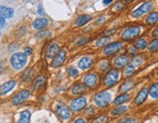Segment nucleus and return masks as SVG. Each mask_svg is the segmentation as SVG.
Segmentation results:
<instances>
[{
    "label": "nucleus",
    "mask_w": 158,
    "mask_h": 123,
    "mask_svg": "<svg viewBox=\"0 0 158 123\" xmlns=\"http://www.w3.org/2000/svg\"><path fill=\"white\" fill-rule=\"evenodd\" d=\"M141 32H142V29H141L140 25H133L124 29L120 36L124 41H131L133 39L137 38L141 34Z\"/></svg>",
    "instance_id": "nucleus-1"
},
{
    "label": "nucleus",
    "mask_w": 158,
    "mask_h": 123,
    "mask_svg": "<svg viewBox=\"0 0 158 123\" xmlns=\"http://www.w3.org/2000/svg\"><path fill=\"white\" fill-rule=\"evenodd\" d=\"M26 54L25 53H15L11 57V65L13 66V68L16 70H20L22 69L26 64Z\"/></svg>",
    "instance_id": "nucleus-2"
},
{
    "label": "nucleus",
    "mask_w": 158,
    "mask_h": 123,
    "mask_svg": "<svg viewBox=\"0 0 158 123\" xmlns=\"http://www.w3.org/2000/svg\"><path fill=\"white\" fill-rule=\"evenodd\" d=\"M112 101V95L108 91H102L99 92L95 95L94 97V102L96 104V106L100 108H103L108 106Z\"/></svg>",
    "instance_id": "nucleus-3"
},
{
    "label": "nucleus",
    "mask_w": 158,
    "mask_h": 123,
    "mask_svg": "<svg viewBox=\"0 0 158 123\" xmlns=\"http://www.w3.org/2000/svg\"><path fill=\"white\" fill-rule=\"evenodd\" d=\"M119 80V71L117 69H112L110 70L104 77V85L111 87L114 86L116 83Z\"/></svg>",
    "instance_id": "nucleus-4"
},
{
    "label": "nucleus",
    "mask_w": 158,
    "mask_h": 123,
    "mask_svg": "<svg viewBox=\"0 0 158 123\" xmlns=\"http://www.w3.org/2000/svg\"><path fill=\"white\" fill-rule=\"evenodd\" d=\"M152 7H153V4L150 1H146L145 3H143L141 6H139L136 10H134L131 13V16H134V18H139V16H142L143 15L149 13L151 11Z\"/></svg>",
    "instance_id": "nucleus-5"
},
{
    "label": "nucleus",
    "mask_w": 158,
    "mask_h": 123,
    "mask_svg": "<svg viewBox=\"0 0 158 123\" xmlns=\"http://www.w3.org/2000/svg\"><path fill=\"white\" fill-rule=\"evenodd\" d=\"M123 47V43L120 41H116L114 43H111L107 46L104 49V53L106 55H112L116 53L117 52H119Z\"/></svg>",
    "instance_id": "nucleus-6"
},
{
    "label": "nucleus",
    "mask_w": 158,
    "mask_h": 123,
    "mask_svg": "<svg viewBox=\"0 0 158 123\" xmlns=\"http://www.w3.org/2000/svg\"><path fill=\"white\" fill-rule=\"evenodd\" d=\"M86 106V99L84 97H79L74 100H72L70 104V108L74 111H81Z\"/></svg>",
    "instance_id": "nucleus-7"
},
{
    "label": "nucleus",
    "mask_w": 158,
    "mask_h": 123,
    "mask_svg": "<svg viewBox=\"0 0 158 123\" xmlns=\"http://www.w3.org/2000/svg\"><path fill=\"white\" fill-rule=\"evenodd\" d=\"M29 96H30L29 91L25 89V90H22V91H20L18 94L15 95L12 99V103H13V105H16V106L22 104L24 102H25L28 98H29Z\"/></svg>",
    "instance_id": "nucleus-8"
},
{
    "label": "nucleus",
    "mask_w": 158,
    "mask_h": 123,
    "mask_svg": "<svg viewBox=\"0 0 158 123\" xmlns=\"http://www.w3.org/2000/svg\"><path fill=\"white\" fill-rule=\"evenodd\" d=\"M97 81H98V76L96 74L89 73V74L84 76L83 83H84V85L87 87H94L97 85Z\"/></svg>",
    "instance_id": "nucleus-9"
},
{
    "label": "nucleus",
    "mask_w": 158,
    "mask_h": 123,
    "mask_svg": "<svg viewBox=\"0 0 158 123\" xmlns=\"http://www.w3.org/2000/svg\"><path fill=\"white\" fill-rule=\"evenodd\" d=\"M56 113H57V114L61 117L62 119H64V120L69 119L70 116H71L70 109H68L63 104H60V105L57 106V107H56Z\"/></svg>",
    "instance_id": "nucleus-10"
},
{
    "label": "nucleus",
    "mask_w": 158,
    "mask_h": 123,
    "mask_svg": "<svg viewBox=\"0 0 158 123\" xmlns=\"http://www.w3.org/2000/svg\"><path fill=\"white\" fill-rule=\"evenodd\" d=\"M65 58H66L65 49H61V51H59V52L53 57V59L52 61V66L54 67V68H56V67H59L60 65L63 64Z\"/></svg>",
    "instance_id": "nucleus-11"
},
{
    "label": "nucleus",
    "mask_w": 158,
    "mask_h": 123,
    "mask_svg": "<svg viewBox=\"0 0 158 123\" xmlns=\"http://www.w3.org/2000/svg\"><path fill=\"white\" fill-rule=\"evenodd\" d=\"M59 46L56 43H52L50 45H49L47 49H46V56L48 58H52L54 57L56 54L59 52Z\"/></svg>",
    "instance_id": "nucleus-12"
},
{
    "label": "nucleus",
    "mask_w": 158,
    "mask_h": 123,
    "mask_svg": "<svg viewBox=\"0 0 158 123\" xmlns=\"http://www.w3.org/2000/svg\"><path fill=\"white\" fill-rule=\"evenodd\" d=\"M148 94H149V89L146 88V87L142 88L139 91V93H138V95L136 96V98H135L134 103L136 104V105H138V106L139 105H142L145 101L146 97H148Z\"/></svg>",
    "instance_id": "nucleus-13"
},
{
    "label": "nucleus",
    "mask_w": 158,
    "mask_h": 123,
    "mask_svg": "<svg viewBox=\"0 0 158 123\" xmlns=\"http://www.w3.org/2000/svg\"><path fill=\"white\" fill-rule=\"evenodd\" d=\"M129 62H130V59L126 55H119L115 59V65L117 68H123V67H126Z\"/></svg>",
    "instance_id": "nucleus-14"
},
{
    "label": "nucleus",
    "mask_w": 158,
    "mask_h": 123,
    "mask_svg": "<svg viewBox=\"0 0 158 123\" xmlns=\"http://www.w3.org/2000/svg\"><path fill=\"white\" fill-rule=\"evenodd\" d=\"M92 64H93V59L88 56H84L79 61V67L83 70L90 68V67L92 66Z\"/></svg>",
    "instance_id": "nucleus-15"
},
{
    "label": "nucleus",
    "mask_w": 158,
    "mask_h": 123,
    "mask_svg": "<svg viewBox=\"0 0 158 123\" xmlns=\"http://www.w3.org/2000/svg\"><path fill=\"white\" fill-rule=\"evenodd\" d=\"M14 15V10L6 6H0V18L10 19Z\"/></svg>",
    "instance_id": "nucleus-16"
},
{
    "label": "nucleus",
    "mask_w": 158,
    "mask_h": 123,
    "mask_svg": "<svg viewBox=\"0 0 158 123\" xmlns=\"http://www.w3.org/2000/svg\"><path fill=\"white\" fill-rule=\"evenodd\" d=\"M16 85V81H9L7 82H5L3 85L0 87V93L1 94H6L9 91H11Z\"/></svg>",
    "instance_id": "nucleus-17"
},
{
    "label": "nucleus",
    "mask_w": 158,
    "mask_h": 123,
    "mask_svg": "<svg viewBox=\"0 0 158 123\" xmlns=\"http://www.w3.org/2000/svg\"><path fill=\"white\" fill-rule=\"evenodd\" d=\"M49 24V21L47 19H44V18H40V19H37L34 20L33 22V27L35 29H43L45 28Z\"/></svg>",
    "instance_id": "nucleus-18"
},
{
    "label": "nucleus",
    "mask_w": 158,
    "mask_h": 123,
    "mask_svg": "<svg viewBox=\"0 0 158 123\" xmlns=\"http://www.w3.org/2000/svg\"><path fill=\"white\" fill-rule=\"evenodd\" d=\"M84 89H86V85H84V83L83 85V83L77 82L71 87V92H72V94H74V95H80L84 91Z\"/></svg>",
    "instance_id": "nucleus-19"
},
{
    "label": "nucleus",
    "mask_w": 158,
    "mask_h": 123,
    "mask_svg": "<svg viewBox=\"0 0 158 123\" xmlns=\"http://www.w3.org/2000/svg\"><path fill=\"white\" fill-rule=\"evenodd\" d=\"M130 99V95H129L128 93H122L120 95H118V96L115 99L114 101V104L116 105V106H119V105H122L123 103L127 102L128 100Z\"/></svg>",
    "instance_id": "nucleus-20"
},
{
    "label": "nucleus",
    "mask_w": 158,
    "mask_h": 123,
    "mask_svg": "<svg viewBox=\"0 0 158 123\" xmlns=\"http://www.w3.org/2000/svg\"><path fill=\"white\" fill-rule=\"evenodd\" d=\"M91 19H92L91 16H88V15H82V16H79V18L76 20L75 24H76L77 26H83V25H84V24H86L89 20H91Z\"/></svg>",
    "instance_id": "nucleus-21"
},
{
    "label": "nucleus",
    "mask_w": 158,
    "mask_h": 123,
    "mask_svg": "<svg viewBox=\"0 0 158 123\" xmlns=\"http://www.w3.org/2000/svg\"><path fill=\"white\" fill-rule=\"evenodd\" d=\"M145 22H146V24H149V25L157 24L158 22V12L149 13L145 19Z\"/></svg>",
    "instance_id": "nucleus-22"
},
{
    "label": "nucleus",
    "mask_w": 158,
    "mask_h": 123,
    "mask_svg": "<svg viewBox=\"0 0 158 123\" xmlns=\"http://www.w3.org/2000/svg\"><path fill=\"white\" fill-rule=\"evenodd\" d=\"M30 111L29 110H24L20 114V119L19 123H29L30 121Z\"/></svg>",
    "instance_id": "nucleus-23"
},
{
    "label": "nucleus",
    "mask_w": 158,
    "mask_h": 123,
    "mask_svg": "<svg viewBox=\"0 0 158 123\" xmlns=\"http://www.w3.org/2000/svg\"><path fill=\"white\" fill-rule=\"evenodd\" d=\"M149 94L151 98L157 99L158 98V82H154L149 89Z\"/></svg>",
    "instance_id": "nucleus-24"
},
{
    "label": "nucleus",
    "mask_w": 158,
    "mask_h": 123,
    "mask_svg": "<svg viewBox=\"0 0 158 123\" xmlns=\"http://www.w3.org/2000/svg\"><path fill=\"white\" fill-rule=\"evenodd\" d=\"M128 110V107L127 106H122V105H119V107H117L116 109H114L112 111H111V114L112 115H120L122 114L123 113H125V111Z\"/></svg>",
    "instance_id": "nucleus-25"
},
{
    "label": "nucleus",
    "mask_w": 158,
    "mask_h": 123,
    "mask_svg": "<svg viewBox=\"0 0 158 123\" xmlns=\"http://www.w3.org/2000/svg\"><path fill=\"white\" fill-rule=\"evenodd\" d=\"M134 86V81H131V80H128L126 81L125 82H123V85L120 86V91L123 92V93H125L127 92L128 90H130V89Z\"/></svg>",
    "instance_id": "nucleus-26"
},
{
    "label": "nucleus",
    "mask_w": 158,
    "mask_h": 123,
    "mask_svg": "<svg viewBox=\"0 0 158 123\" xmlns=\"http://www.w3.org/2000/svg\"><path fill=\"white\" fill-rule=\"evenodd\" d=\"M135 47L139 49H144L148 47V42L145 38H140L138 40L135 42Z\"/></svg>",
    "instance_id": "nucleus-27"
},
{
    "label": "nucleus",
    "mask_w": 158,
    "mask_h": 123,
    "mask_svg": "<svg viewBox=\"0 0 158 123\" xmlns=\"http://www.w3.org/2000/svg\"><path fill=\"white\" fill-rule=\"evenodd\" d=\"M45 81L46 80H45V77L43 76L36 78V80L34 81V89H39L40 87H42L45 83Z\"/></svg>",
    "instance_id": "nucleus-28"
},
{
    "label": "nucleus",
    "mask_w": 158,
    "mask_h": 123,
    "mask_svg": "<svg viewBox=\"0 0 158 123\" xmlns=\"http://www.w3.org/2000/svg\"><path fill=\"white\" fill-rule=\"evenodd\" d=\"M109 42H110V37H108V36L100 38L99 40L96 42V46L97 47H105L106 45L109 44Z\"/></svg>",
    "instance_id": "nucleus-29"
},
{
    "label": "nucleus",
    "mask_w": 158,
    "mask_h": 123,
    "mask_svg": "<svg viewBox=\"0 0 158 123\" xmlns=\"http://www.w3.org/2000/svg\"><path fill=\"white\" fill-rule=\"evenodd\" d=\"M150 52H155V51H158V39H154V40H152L149 45L148 46Z\"/></svg>",
    "instance_id": "nucleus-30"
},
{
    "label": "nucleus",
    "mask_w": 158,
    "mask_h": 123,
    "mask_svg": "<svg viewBox=\"0 0 158 123\" xmlns=\"http://www.w3.org/2000/svg\"><path fill=\"white\" fill-rule=\"evenodd\" d=\"M135 73V67L131 64V65H127L125 67V70H124V75H125L126 77H130L132 76L133 74Z\"/></svg>",
    "instance_id": "nucleus-31"
},
{
    "label": "nucleus",
    "mask_w": 158,
    "mask_h": 123,
    "mask_svg": "<svg viewBox=\"0 0 158 123\" xmlns=\"http://www.w3.org/2000/svg\"><path fill=\"white\" fill-rule=\"evenodd\" d=\"M99 69L101 72H105V71H108V69H110V63L109 61L104 60L101 62V64L99 65Z\"/></svg>",
    "instance_id": "nucleus-32"
},
{
    "label": "nucleus",
    "mask_w": 158,
    "mask_h": 123,
    "mask_svg": "<svg viewBox=\"0 0 158 123\" xmlns=\"http://www.w3.org/2000/svg\"><path fill=\"white\" fill-rule=\"evenodd\" d=\"M107 121H108V118H107V116L104 115V114H102V115L98 116L97 118H95L92 123H106Z\"/></svg>",
    "instance_id": "nucleus-33"
},
{
    "label": "nucleus",
    "mask_w": 158,
    "mask_h": 123,
    "mask_svg": "<svg viewBox=\"0 0 158 123\" xmlns=\"http://www.w3.org/2000/svg\"><path fill=\"white\" fill-rule=\"evenodd\" d=\"M50 35H52V33H50V31L48 30H45V31H40L37 34V37L38 38H46V37H50Z\"/></svg>",
    "instance_id": "nucleus-34"
},
{
    "label": "nucleus",
    "mask_w": 158,
    "mask_h": 123,
    "mask_svg": "<svg viewBox=\"0 0 158 123\" xmlns=\"http://www.w3.org/2000/svg\"><path fill=\"white\" fill-rule=\"evenodd\" d=\"M118 123H136V120L133 117H125V118H122L120 121H118Z\"/></svg>",
    "instance_id": "nucleus-35"
},
{
    "label": "nucleus",
    "mask_w": 158,
    "mask_h": 123,
    "mask_svg": "<svg viewBox=\"0 0 158 123\" xmlns=\"http://www.w3.org/2000/svg\"><path fill=\"white\" fill-rule=\"evenodd\" d=\"M68 74L70 77H75L78 75V70L76 68H74V67H70L68 69Z\"/></svg>",
    "instance_id": "nucleus-36"
},
{
    "label": "nucleus",
    "mask_w": 158,
    "mask_h": 123,
    "mask_svg": "<svg viewBox=\"0 0 158 123\" xmlns=\"http://www.w3.org/2000/svg\"><path fill=\"white\" fill-rule=\"evenodd\" d=\"M142 61H143V59H142V58L139 57V56H137V57H135V58L133 59V61H132V65H133L134 67L139 66L141 63H142Z\"/></svg>",
    "instance_id": "nucleus-37"
},
{
    "label": "nucleus",
    "mask_w": 158,
    "mask_h": 123,
    "mask_svg": "<svg viewBox=\"0 0 158 123\" xmlns=\"http://www.w3.org/2000/svg\"><path fill=\"white\" fill-rule=\"evenodd\" d=\"M152 36H153L154 38H158V26L153 29V31H152Z\"/></svg>",
    "instance_id": "nucleus-38"
},
{
    "label": "nucleus",
    "mask_w": 158,
    "mask_h": 123,
    "mask_svg": "<svg viewBox=\"0 0 158 123\" xmlns=\"http://www.w3.org/2000/svg\"><path fill=\"white\" fill-rule=\"evenodd\" d=\"M5 25V19L3 18H0V28H2Z\"/></svg>",
    "instance_id": "nucleus-39"
},
{
    "label": "nucleus",
    "mask_w": 158,
    "mask_h": 123,
    "mask_svg": "<svg viewBox=\"0 0 158 123\" xmlns=\"http://www.w3.org/2000/svg\"><path fill=\"white\" fill-rule=\"evenodd\" d=\"M24 52H25V54L28 55V54H31L32 49H31L30 48H25V49H24Z\"/></svg>",
    "instance_id": "nucleus-40"
},
{
    "label": "nucleus",
    "mask_w": 158,
    "mask_h": 123,
    "mask_svg": "<svg viewBox=\"0 0 158 123\" xmlns=\"http://www.w3.org/2000/svg\"><path fill=\"white\" fill-rule=\"evenodd\" d=\"M74 123H86V121L83 118H78L74 121Z\"/></svg>",
    "instance_id": "nucleus-41"
},
{
    "label": "nucleus",
    "mask_w": 158,
    "mask_h": 123,
    "mask_svg": "<svg viewBox=\"0 0 158 123\" xmlns=\"http://www.w3.org/2000/svg\"><path fill=\"white\" fill-rule=\"evenodd\" d=\"M3 70H4V64H3L2 61L0 60V73H2Z\"/></svg>",
    "instance_id": "nucleus-42"
},
{
    "label": "nucleus",
    "mask_w": 158,
    "mask_h": 123,
    "mask_svg": "<svg viewBox=\"0 0 158 123\" xmlns=\"http://www.w3.org/2000/svg\"><path fill=\"white\" fill-rule=\"evenodd\" d=\"M112 2V0H104L103 1V4L104 5H109V4H111Z\"/></svg>",
    "instance_id": "nucleus-43"
},
{
    "label": "nucleus",
    "mask_w": 158,
    "mask_h": 123,
    "mask_svg": "<svg viewBox=\"0 0 158 123\" xmlns=\"http://www.w3.org/2000/svg\"><path fill=\"white\" fill-rule=\"evenodd\" d=\"M112 33H115V30H108L105 32V35H110V34H112Z\"/></svg>",
    "instance_id": "nucleus-44"
},
{
    "label": "nucleus",
    "mask_w": 158,
    "mask_h": 123,
    "mask_svg": "<svg viewBox=\"0 0 158 123\" xmlns=\"http://www.w3.org/2000/svg\"><path fill=\"white\" fill-rule=\"evenodd\" d=\"M104 20H105V19L103 18V16H101V18H99V19L97 20L96 22H97V24H101V22H103Z\"/></svg>",
    "instance_id": "nucleus-45"
},
{
    "label": "nucleus",
    "mask_w": 158,
    "mask_h": 123,
    "mask_svg": "<svg viewBox=\"0 0 158 123\" xmlns=\"http://www.w3.org/2000/svg\"><path fill=\"white\" fill-rule=\"evenodd\" d=\"M38 13L40 14V15H42L43 14V9H42V6L40 5V6H39V9H38Z\"/></svg>",
    "instance_id": "nucleus-46"
},
{
    "label": "nucleus",
    "mask_w": 158,
    "mask_h": 123,
    "mask_svg": "<svg viewBox=\"0 0 158 123\" xmlns=\"http://www.w3.org/2000/svg\"><path fill=\"white\" fill-rule=\"evenodd\" d=\"M126 1H128V2H133L134 0H126Z\"/></svg>",
    "instance_id": "nucleus-47"
}]
</instances>
